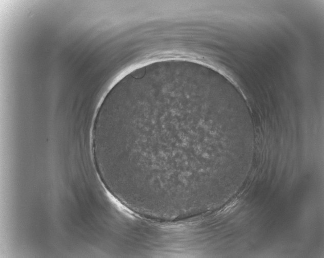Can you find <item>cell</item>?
<instances>
[{
    "label": "cell",
    "mask_w": 324,
    "mask_h": 258,
    "mask_svg": "<svg viewBox=\"0 0 324 258\" xmlns=\"http://www.w3.org/2000/svg\"><path fill=\"white\" fill-rule=\"evenodd\" d=\"M190 94L157 89L112 111L107 129L112 166L133 205L186 213L202 207L215 179L229 180L250 123L229 106L194 107Z\"/></svg>",
    "instance_id": "6da1fadb"
}]
</instances>
